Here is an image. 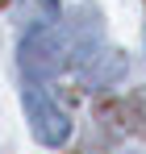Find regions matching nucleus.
<instances>
[{"instance_id":"f257e3e1","label":"nucleus","mask_w":146,"mask_h":154,"mask_svg":"<svg viewBox=\"0 0 146 154\" xmlns=\"http://www.w3.org/2000/svg\"><path fill=\"white\" fill-rule=\"evenodd\" d=\"M17 63L29 79H50L59 71H67L75 63V42H71V29L59 25V21H46V25H33L25 29L21 38V50H17Z\"/></svg>"},{"instance_id":"f03ea898","label":"nucleus","mask_w":146,"mask_h":154,"mask_svg":"<svg viewBox=\"0 0 146 154\" xmlns=\"http://www.w3.org/2000/svg\"><path fill=\"white\" fill-rule=\"evenodd\" d=\"M21 104H25V117H29V129H33V137L42 146H63L71 137V117L50 100L38 83H29L21 92Z\"/></svg>"},{"instance_id":"7ed1b4c3","label":"nucleus","mask_w":146,"mask_h":154,"mask_svg":"<svg viewBox=\"0 0 146 154\" xmlns=\"http://www.w3.org/2000/svg\"><path fill=\"white\" fill-rule=\"evenodd\" d=\"M125 71H129V58L117 46H96L79 58V83L84 88H113L125 79Z\"/></svg>"},{"instance_id":"20e7f679","label":"nucleus","mask_w":146,"mask_h":154,"mask_svg":"<svg viewBox=\"0 0 146 154\" xmlns=\"http://www.w3.org/2000/svg\"><path fill=\"white\" fill-rule=\"evenodd\" d=\"M104 112H113V125L121 133H134V137H146V88H134L129 96L113 100Z\"/></svg>"},{"instance_id":"39448f33","label":"nucleus","mask_w":146,"mask_h":154,"mask_svg":"<svg viewBox=\"0 0 146 154\" xmlns=\"http://www.w3.org/2000/svg\"><path fill=\"white\" fill-rule=\"evenodd\" d=\"M59 17V4L54 0H21V25H46V21H54Z\"/></svg>"},{"instance_id":"423d86ee","label":"nucleus","mask_w":146,"mask_h":154,"mask_svg":"<svg viewBox=\"0 0 146 154\" xmlns=\"http://www.w3.org/2000/svg\"><path fill=\"white\" fill-rule=\"evenodd\" d=\"M4 4H8V0H0V8H4Z\"/></svg>"}]
</instances>
